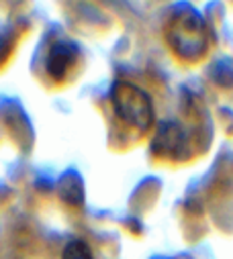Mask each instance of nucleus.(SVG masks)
I'll return each instance as SVG.
<instances>
[{"label": "nucleus", "mask_w": 233, "mask_h": 259, "mask_svg": "<svg viewBox=\"0 0 233 259\" xmlns=\"http://www.w3.org/2000/svg\"><path fill=\"white\" fill-rule=\"evenodd\" d=\"M166 39L184 59H197L207 49V31L203 17L192 7H180L168 21Z\"/></svg>", "instance_id": "obj_1"}, {"label": "nucleus", "mask_w": 233, "mask_h": 259, "mask_svg": "<svg viewBox=\"0 0 233 259\" xmlns=\"http://www.w3.org/2000/svg\"><path fill=\"white\" fill-rule=\"evenodd\" d=\"M110 102L121 120L139 128V131H147L149 128L153 120V108L149 96L143 90L127 82H116L110 90Z\"/></svg>", "instance_id": "obj_2"}, {"label": "nucleus", "mask_w": 233, "mask_h": 259, "mask_svg": "<svg viewBox=\"0 0 233 259\" xmlns=\"http://www.w3.org/2000/svg\"><path fill=\"white\" fill-rule=\"evenodd\" d=\"M78 57V47L70 41H60L49 49L47 55V70L55 80H62L68 70L74 66V61Z\"/></svg>", "instance_id": "obj_3"}, {"label": "nucleus", "mask_w": 233, "mask_h": 259, "mask_svg": "<svg viewBox=\"0 0 233 259\" xmlns=\"http://www.w3.org/2000/svg\"><path fill=\"white\" fill-rule=\"evenodd\" d=\"M62 198L68 204H82V182L76 174H70L62 180Z\"/></svg>", "instance_id": "obj_4"}, {"label": "nucleus", "mask_w": 233, "mask_h": 259, "mask_svg": "<svg viewBox=\"0 0 233 259\" xmlns=\"http://www.w3.org/2000/svg\"><path fill=\"white\" fill-rule=\"evenodd\" d=\"M62 259H94V257H92L90 247L84 241H70L64 247Z\"/></svg>", "instance_id": "obj_5"}]
</instances>
